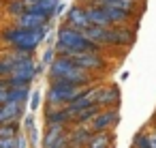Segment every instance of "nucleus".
<instances>
[{
	"instance_id": "f257e3e1",
	"label": "nucleus",
	"mask_w": 156,
	"mask_h": 148,
	"mask_svg": "<svg viewBox=\"0 0 156 148\" xmlns=\"http://www.w3.org/2000/svg\"><path fill=\"white\" fill-rule=\"evenodd\" d=\"M49 84H73V86H90L94 80V73L77 67L71 58L58 56L47 71Z\"/></svg>"
},
{
	"instance_id": "f03ea898",
	"label": "nucleus",
	"mask_w": 156,
	"mask_h": 148,
	"mask_svg": "<svg viewBox=\"0 0 156 148\" xmlns=\"http://www.w3.org/2000/svg\"><path fill=\"white\" fill-rule=\"evenodd\" d=\"M75 52H101L98 45L86 39V35L73 26H62L58 30V43H56V54L69 58Z\"/></svg>"
},
{
	"instance_id": "7ed1b4c3",
	"label": "nucleus",
	"mask_w": 156,
	"mask_h": 148,
	"mask_svg": "<svg viewBox=\"0 0 156 148\" xmlns=\"http://www.w3.org/2000/svg\"><path fill=\"white\" fill-rule=\"evenodd\" d=\"M45 35H47V26H45V28H34V30L11 26V28H7V30H2L5 43H9L13 50L28 52V54H32V52L41 45V41L45 39Z\"/></svg>"
},
{
	"instance_id": "20e7f679",
	"label": "nucleus",
	"mask_w": 156,
	"mask_h": 148,
	"mask_svg": "<svg viewBox=\"0 0 156 148\" xmlns=\"http://www.w3.org/2000/svg\"><path fill=\"white\" fill-rule=\"evenodd\" d=\"M90 86H73V84H49L45 101L47 105H58V107H69L79 94H83Z\"/></svg>"
},
{
	"instance_id": "39448f33",
	"label": "nucleus",
	"mask_w": 156,
	"mask_h": 148,
	"mask_svg": "<svg viewBox=\"0 0 156 148\" xmlns=\"http://www.w3.org/2000/svg\"><path fill=\"white\" fill-rule=\"evenodd\" d=\"M77 67H81V69H86V71H90V73H98V71H103L105 69V58L98 54V52H75V54H71L69 56Z\"/></svg>"
},
{
	"instance_id": "423d86ee",
	"label": "nucleus",
	"mask_w": 156,
	"mask_h": 148,
	"mask_svg": "<svg viewBox=\"0 0 156 148\" xmlns=\"http://www.w3.org/2000/svg\"><path fill=\"white\" fill-rule=\"evenodd\" d=\"M118 122H120V112H118V107H107V109H101L88 127H90L94 133H101V131H111Z\"/></svg>"
},
{
	"instance_id": "0eeeda50",
	"label": "nucleus",
	"mask_w": 156,
	"mask_h": 148,
	"mask_svg": "<svg viewBox=\"0 0 156 148\" xmlns=\"http://www.w3.org/2000/svg\"><path fill=\"white\" fill-rule=\"evenodd\" d=\"M135 41V30L124 26H109L107 28V45H130Z\"/></svg>"
},
{
	"instance_id": "6e6552de",
	"label": "nucleus",
	"mask_w": 156,
	"mask_h": 148,
	"mask_svg": "<svg viewBox=\"0 0 156 148\" xmlns=\"http://www.w3.org/2000/svg\"><path fill=\"white\" fill-rule=\"evenodd\" d=\"M96 103H98L103 109H107V107H118V105H120V88H118L115 84L98 86Z\"/></svg>"
},
{
	"instance_id": "1a4fd4ad",
	"label": "nucleus",
	"mask_w": 156,
	"mask_h": 148,
	"mask_svg": "<svg viewBox=\"0 0 156 148\" xmlns=\"http://www.w3.org/2000/svg\"><path fill=\"white\" fill-rule=\"evenodd\" d=\"M47 15H41V13H34V11H28L26 9V13H22L20 17H17V22H15V26L17 28H28V30H34V28H45L47 26Z\"/></svg>"
},
{
	"instance_id": "9d476101",
	"label": "nucleus",
	"mask_w": 156,
	"mask_h": 148,
	"mask_svg": "<svg viewBox=\"0 0 156 148\" xmlns=\"http://www.w3.org/2000/svg\"><path fill=\"white\" fill-rule=\"evenodd\" d=\"M24 105L22 103H13V101H5L0 105V124H7V122H15L24 116Z\"/></svg>"
},
{
	"instance_id": "9b49d317",
	"label": "nucleus",
	"mask_w": 156,
	"mask_h": 148,
	"mask_svg": "<svg viewBox=\"0 0 156 148\" xmlns=\"http://www.w3.org/2000/svg\"><path fill=\"white\" fill-rule=\"evenodd\" d=\"M45 124H71V114L66 107H58V105H47L45 107Z\"/></svg>"
},
{
	"instance_id": "f8f14e48",
	"label": "nucleus",
	"mask_w": 156,
	"mask_h": 148,
	"mask_svg": "<svg viewBox=\"0 0 156 148\" xmlns=\"http://www.w3.org/2000/svg\"><path fill=\"white\" fill-rule=\"evenodd\" d=\"M64 133H69V129L64 124H47V129L43 133V139H41V148H54V144Z\"/></svg>"
},
{
	"instance_id": "ddd939ff",
	"label": "nucleus",
	"mask_w": 156,
	"mask_h": 148,
	"mask_svg": "<svg viewBox=\"0 0 156 148\" xmlns=\"http://www.w3.org/2000/svg\"><path fill=\"white\" fill-rule=\"evenodd\" d=\"M86 15H88L90 26H101V28H109L111 26V22H109V17H107V13H105L103 7L90 5V7H86Z\"/></svg>"
},
{
	"instance_id": "4468645a",
	"label": "nucleus",
	"mask_w": 156,
	"mask_h": 148,
	"mask_svg": "<svg viewBox=\"0 0 156 148\" xmlns=\"http://www.w3.org/2000/svg\"><path fill=\"white\" fill-rule=\"evenodd\" d=\"M66 22H69V26H73V28H77V30H86V28L90 26L88 15H86V9H81V7H73V9L66 13Z\"/></svg>"
},
{
	"instance_id": "2eb2a0df",
	"label": "nucleus",
	"mask_w": 156,
	"mask_h": 148,
	"mask_svg": "<svg viewBox=\"0 0 156 148\" xmlns=\"http://www.w3.org/2000/svg\"><path fill=\"white\" fill-rule=\"evenodd\" d=\"M58 5H60V0H39V2H34V5L28 7V11H34V13H41V15L51 17L56 13Z\"/></svg>"
},
{
	"instance_id": "dca6fc26",
	"label": "nucleus",
	"mask_w": 156,
	"mask_h": 148,
	"mask_svg": "<svg viewBox=\"0 0 156 148\" xmlns=\"http://www.w3.org/2000/svg\"><path fill=\"white\" fill-rule=\"evenodd\" d=\"M7 101L26 105V101H30V88H7Z\"/></svg>"
},
{
	"instance_id": "f3484780",
	"label": "nucleus",
	"mask_w": 156,
	"mask_h": 148,
	"mask_svg": "<svg viewBox=\"0 0 156 148\" xmlns=\"http://www.w3.org/2000/svg\"><path fill=\"white\" fill-rule=\"evenodd\" d=\"M111 142H113L111 133L109 131H101V133H94L90 137L88 146H92V148H111Z\"/></svg>"
},
{
	"instance_id": "a211bd4d",
	"label": "nucleus",
	"mask_w": 156,
	"mask_h": 148,
	"mask_svg": "<svg viewBox=\"0 0 156 148\" xmlns=\"http://www.w3.org/2000/svg\"><path fill=\"white\" fill-rule=\"evenodd\" d=\"M20 133H22L20 120H15V122H7V124H0V137H17Z\"/></svg>"
},
{
	"instance_id": "6ab92c4d",
	"label": "nucleus",
	"mask_w": 156,
	"mask_h": 148,
	"mask_svg": "<svg viewBox=\"0 0 156 148\" xmlns=\"http://www.w3.org/2000/svg\"><path fill=\"white\" fill-rule=\"evenodd\" d=\"M13 67H15V62H13L7 54L0 56V80H7V77L13 73Z\"/></svg>"
},
{
	"instance_id": "aec40b11",
	"label": "nucleus",
	"mask_w": 156,
	"mask_h": 148,
	"mask_svg": "<svg viewBox=\"0 0 156 148\" xmlns=\"http://www.w3.org/2000/svg\"><path fill=\"white\" fill-rule=\"evenodd\" d=\"M7 13L13 15V17H20L22 13H26V2L24 0H11L7 5Z\"/></svg>"
},
{
	"instance_id": "412c9836",
	"label": "nucleus",
	"mask_w": 156,
	"mask_h": 148,
	"mask_svg": "<svg viewBox=\"0 0 156 148\" xmlns=\"http://www.w3.org/2000/svg\"><path fill=\"white\" fill-rule=\"evenodd\" d=\"M133 148H150V135L147 133H137L133 139Z\"/></svg>"
},
{
	"instance_id": "4be33fe9",
	"label": "nucleus",
	"mask_w": 156,
	"mask_h": 148,
	"mask_svg": "<svg viewBox=\"0 0 156 148\" xmlns=\"http://www.w3.org/2000/svg\"><path fill=\"white\" fill-rule=\"evenodd\" d=\"M39 107H41V92H39V90H34V92L30 94V109H32V112H37Z\"/></svg>"
},
{
	"instance_id": "5701e85b",
	"label": "nucleus",
	"mask_w": 156,
	"mask_h": 148,
	"mask_svg": "<svg viewBox=\"0 0 156 148\" xmlns=\"http://www.w3.org/2000/svg\"><path fill=\"white\" fill-rule=\"evenodd\" d=\"M56 58H58V54H56V47H49V50L43 54V65H51Z\"/></svg>"
},
{
	"instance_id": "b1692460",
	"label": "nucleus",
	"mask_w": 156,
	"mask_h": 148,
	"mask_svg": "<svg viewBox=\"0 0 156 148\" xmlns=\"http://www.w3.org/2000/svg\"><path fill=\"white\" fill-rule=\"evenodd\" d=\"M0 148H17V137H0Z\"/></svg>"
},
{
	"instance_id": "393cba45",
	"label": "nucleus",
	"mask_w": 156,
	"mask_h": 148,
	"mask_svg": "<svg viewBox=\"0 0 156 148\" xmlns=\"http://www.w3.org/2000/svg\"><path fill=\"white\" fill-rule=\"evenodd\" d=\"M24 127H26L28 131H32V129H34V116H32V114H28V116L24 118Z\"/></svg>"
},
{
	"instance_id": "a878e982",
	"label": "nucleus",
	"mask_w": 156,
	"mask_h": 148,
	"mask_svg": "<svg viewBox=\"0 0 156 148\" xmlns=\"http://www.w3.org/2000/svg\"><path fill=\"white\" fill-rule=\"evenodd\" d=\"M17 148H28V139H26V135H24V133H20V135H17Z\"/></svg>"
},
{
	"instance_id": "bb28decb",
	"label": "nucleus",
	"mask_w": 156,
	"mask_h": 148,
	"mask_svg": "<svg viewBox=\"0 0 156 148\" xmlns=\"http://www.w3.org/2000/svg\"><path fill=\"white\" fill-rule=\"evenodd\" d=\"M150 148H156V131L150 133Z\"/></svg>"
},
{
	"instance_id": "cd10ccee",
	"label": "nucleus",
	"mask_w": 156,
	"mask_h": 148,
	"mask_svg": "<svg viewBox=\"0 0 156 148\" xmlns=\"http://www.w3.org/2000/svg\"><path fill=\"white\" fill-rule=\"evenodd\" d=\"M64 9H66L64 5H58V9H56V13H54V15H62V13H64Z\"/></svg>"
},
{
	"instance_id": "c85d7f7f",
	"label": "nucleus",
	"mask_w": 156,
	"mask_h": 148,
	"mask_svg": "<svg viewBox=\"0 0 156 148\" xmlns=\"http://www.w3.org/2000/svg\"><path fill=\"white\" fill-rule=\"evenodd\" d=\"M24 2H26V9H28L30 5H34V2H39V0H24Z\"/></svg>"
},
{
	"instance_id": "c756f323",
	"label": "nucleus",
	"mask_w": 156,
	"mask_h": 148,
	"mask_svg": "<svg viewBox=\"0 0 156 148\" xmlns=\"http://www.w3.org/2000/svg\"><path fill=\"white\" fill-rule=\"evenodd\" d=\"M0 88H5V84H2V80H0Z\"/></svg>"
},
{
	"instance_id": "7c9ffc66",
	"label": "nucleus",
	"mask_w": 156,
	"mask_h": 148,
	"mask_svg": "<svg viewBox=\"0 0 156 148\" xmlns=\"http://www.w3.org/2000/svg\"><path fill=\"white\" fill-rule=\"evenodd\" d=\"M86 148H92V146H86Z\"/></svg>"
},
{
	"instance_id": "2f4dec72",
	"label": "nucleus",
	"mask_w": 156,
	"mask_h": 148,
	"mask_svg": "<svg viewBox=\"0 0 156 148\" xmlns=\"http://www.w3.org/2000/svg\"><path fill=\"white\" fill-rule=\"evenodd\" d=\"M0 105H2V103H0Z\"/></svg>"
}]
</instances>
